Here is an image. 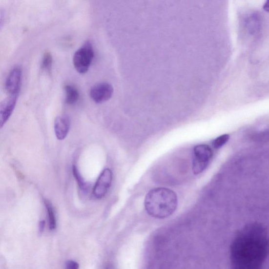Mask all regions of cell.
<instances>
[{
    "label": "cell",
    "mask_w": 269,
    "mask_h": 269,
    "mask_svg": "<svg viewBox=\"0 0 269 269\" xmlns=\"http://www.w3.org/2000/svg\"><path fill=\"white\" fill-rule=\"evenodd\" d=\"M269 253V238L265 228L254 224L240 231L231 247V265L236 269H258Z\"/></svg>",
    "instance_id": "cell-1"
},
{
    "label": "cell",
    "mask_w": 269,
    "mask_h": 269,
    "mask_svg": "<svg viewBox=\"0 0 269 269\" xmlns=\"http://www.w3.org/2000/svg\"><path fill=\"white\" fill-rule=\"evenodd\" d=\"M145 208L148 214L164 219L173 213L178 204L176 193L168 188H157L150 190L145 199Z\"/></svg>",
    "instance_id": "cell-2"
},
{
    "label": "cell",
    "mask_w": 269,
    "mask_h": 269,
    "mask_svg": "<svg viewBox=\"0 0 269 269\" xmlns=\"http://www.w3.org/2000/svg\"><path fill=\"white\" fill-rule=\"evenodd\" d=\"M94 56L92 45L87 41L74 54L73 64L76 70L80 74L86 73L91 66Z\"/></svg>",
    "instance_id": "cell-3"
},
{
    "label": "cell",
    "mask_w": 269,
    "mask_h": 269,
    "mask_svg": "<svg viewBox=\"0 0 269 269\" xmlns=\"http://www.w3.org/2000/svg\"><path fill=\"white\" fill-rule=\"evenodd\" d=\"M211 148L207 145H198L194 149L192 171L195 175L201 174L208 167L212 157Z\"/></svg>",
    "instance_id": "cell-4"
},
{
    "label": "cell",
    "mask_w": 269,
    "mask_h": 269,
    "mask_svg": "<svg viewBox=\"0 0 269 269\" xmlns=\"http://www.w3.org/2000/svg\"><path fill=\"white\" fill-rule=\"evenodd\" d=\"M22 70L19 66L13 68L5 83V89L9 95L18 96L21 84Z\"/></svg>",
    "instance_id": "cell-5"
},
{
    "label": "cell",
    "mask_w": 269,
    "mask_h": 269,
    "mask_svg": "<svg viewBox=\"0 0 269 269\" xmlns=\"http://www.w3.org/2000/svg\"><path fill=\"white\" fill-rule=\"evenodd\" d=\"M114 92L113 86L107 83H102L94 86L90 91L91 99L96 103H102L112 98Z\"/></svg>",
    "instance_id": "cell-6"
},
{
    "label": "cell",
    "mask_w": 269,
    "mask_h": 269,
    "mask_svg": "<svg viewBox=\"0 0 269 269\" xmlns=\"http://www.w3.org/2000/svg\"><path fill=\"white\" fill-rule=\"evenodd\" d=\"M112 178L111 170L107 168L103 171L94 188L95 197L100 199L105 196L111 186Z\"/></svg>",
    "instance_id": "cell-7"
},
{
    "label": "cell",
    "mask_w": 269,
    "mask_h": 269,
    "mask_svg": "<svg viewBox=\"0 0 269 269\" xmlns=\"http://www.w3.org/2000/svg\"><path fill=\"white\" fill-rule=\"evenodd\" d=\"M18 96L9 95L0 105V126L2 128L8 122L17 104Z\"/></svg>",
    "instance_id": "cell-8"
},
{
    "label": "cell",
    "mask_w": 269,
    "mask_h": 269,
    "mask_svg": "<svg viewBox=\"0 0 269 269\" xmlns=\"http://www.w3.org/2000/svg\"><path fill=\"white\" fill-rule=\"evenodd\" d=\"M70 128V120L66 116L57 117L54 122V131L59 140H63Z\"/></svg>",
    "instance_id": "cell-9"
},
{
    "label": "cell",
    "mask_w": 269,
    "mask_h": 269,
    "mask_svg": "<svg viewBox=\"0 0 269 269\" xmlns=\"http://www.w3.org/2000/svg\"><path fill=\"white\" fill-rule=\"evenodd\" d=\"M261 21L260 17L257 14H253L246 20L247 29L250 34H256L260 29Z\"/></svg>",
    "instance_id": "cell-10"
},
{
    "label": "cell",
    "mask_w": 269,
    "mask_h": 269,
    "mask_svg": "<svg viewBox=\"0 0 269 269\" xmlns=\"http://www.w3.org/2000/svg\"><path fill=\"white\" fill-rule=\"evenodd\" d=\"M66 93L65 101L67 104L72 105L77 102L79 98V93L77 88L71 85L65 86Z\"/></svg>",
    "instance_id": "cell-11"
},
{
    "label": "cell",
    "mask_w": 269,
    "mask_h": 269,
    "mask_svg": "<svg viewBox=\"0 0 269 269\" xmlns=\"http://www.w3.org/2000/svg\"><path fill=\"white\" fill-rule=\"evenodd\" d=\"M45 204L47 210L48 216H49L50 229L53 230L56 228V219H55L52 206L50 202L47 200H45Z\"/></svg>",
    "instance_id": "cell-12"
},
{
    "label": "cell",
    "mask_w": 269,
    "mask_h": 269,
    "mask_svg": "<svg viewBox=\"0 0 269 269\" xmlns=\"http://www.w3.org/2000/svg\"><path fill=\"white\" fill-rule=\"evenodd\" d=\"M53 58L51 54L49 52L45 53L43 58L42 65H41L42 70L47 73H50Z\"/></svg>",
    "instance_id": "cell-13"
},
{
    "label": "cell",
    "mask_w": 269,
    "mask_h": 269,
    "mask_svg": "<svg viewBox=\"0 0 269 269\" xmlns=\"http://www.w3.org/2000/svg\"><path fill=\"white\" fill-rule=\"evenodd\" d=\"M229 138L230 136L228 134H225L218 137L212 142L213 147L216 149L222 147L229 141Z\"/></svg>",
    "instance_id": "cell-14"
},
{
    "label": "cell",
    "mask_w": 269,
    "mask_h": 269,
    "mask_svg": "<svg viewBox=\"0 0 269 269\" xmlns=\"http://www.w3.org/2000/svg\"><path fill=\"white\" fill-rule=\"evenodd\" d=\"M73 171L74 177L75 179H77V181L80 186V188H83L85 186L84 182L83 181L82 177L80 175L77 167L74 166L73 167Z\"/></svg>",
    "instance_id": "cell-15"
},
{
    "label": "cell",
    "mask_w": 269,
    "mask_h": 269,
    "mask_svg": "<svg viewBox=\"0 0 269 269\" xmlns=\"http://www.w3.org/2000/svg\"><path fill=\"white\" fill-rule=\"evenodd\" d=\"M66 268L68 269H77L79 268V265L73 261H68L66 263Z\"/></svg>",
    "instance_id": "cell-16"
},
{
    "label": "cell",
    "mask_w": 269,
    "mask_h": 269,
    "mask_svg": "<svg viewBox=\"0 0 269 269\" xmlns=\"http://www.w3.org/2000/svg\"><path fill=\"white\" fill-rule=\"evenodd\" d=\"M44 226H45V222L44 221H42V222H41L40 223L39 226V231L41 233H42L44 229Z\"/></svg>",
    "instance_id": "cell-17"
},
{
    "label": "cell",
    "mask_w": 269,
    "mask_h": 269,
    "mask_svg": "<svg viewBox=\"0 0 269 269\" xmlns=\"http://www.w3.org/2000/svg\"><path fill=\"white\" fill-rule=\"evenodd\" d=\"M264 9L268 12H269V0H267L266 2L264 4Z\"/></svg>",
    "instance_id": "cell-18"
}]
</instances>
